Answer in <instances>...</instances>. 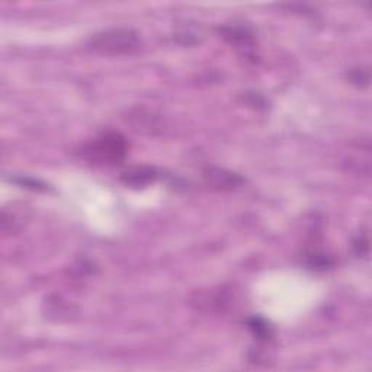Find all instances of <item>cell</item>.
<instances>
[{
	"mask_svg": "<svg viewBox=\"0 0 372 372\" xmlns=\"http://www.w3.org/2000/svg\"><path fill=\"white\" fill-rule=\"evenodd\" d=\"M204 179L206 185H210L218 190H233L237 189L243 185L244 179L230 170L219 169V168H210L204 172Z\"/></svg>",
	"mask_w": 372,
	"mask_h": 372,
	"instance_id": "obj_3",
	"label": "cell"
},
{
	"mask_svg": "<svg viewBox=\"0 0 372 372\" xmlns=\"http://www.w3.org/2000/svg\"><path fill=\"white\" fill-rule=\"evenodd\" d=\"M249 327L255 333V336H257L262 340H268L272 337L271 326H268V323L264 319H260V317H253V319H251Z\"/></svg>",
	"mask_w": 372,
	"mask_h": 372,
	"instance_id": "obj_6",
	"label": "cell"
},
{
	"mask_svg": "<svg viewBox=\"0 0 372 372\" xmlns=\"http://www.w3.org/2000/svg\"><path fill=\"white\" fill-rule=\"evenodd\" d=\"M156 177H157L156 169L150 166H139L124 172L121 175V181L131 188H144L148 184L155 182Z\"/></svg>",
	"mask_w": 372,
	"mask_h": 372,
	"instance_id": "obj_4",
	"label": "cell"
},
{
	"mask_svg": "<svg viewBox=\"0 0 372 372\" xmlns=\"http://www.w3.org/2000/svg\"><path fill=\"white\" fill-rule=\"evenodd\" d=\"M219 32L223 34V37L231 43L233 46H236V48H240L244 51L253 48V41H252V35L247 32L243 28H223L219 30Z\"/></svg>",
	"mask_w": 372,
	"mask_h": 372,
	"instance_id": "obj_5",
	"label": "cell"
},
{
	"mask_svg": "<svg viewBox=\"0 0 372 372\" xmlns=\"http://www.w3.org/2000/svg\"><path fill=\"white\" fill-rule=\"evenodd\" d=\"M128 143L124 139V135L115 131H106L88 143L81 153L86 160L95 164L112 166V164H118L126 159Z\"/></svg>",
	"mask_w": 372,
	"mask_h": 372,
	"instance_id": "obj_2",
	"label": "cell"
},
{
	"mask_svg": "<svg viewBox=\"0 0 372 372\" xmlns=\"http://www.w3.org/2000/svg\"><path fill=\"white\" fill-rule=\"evenodd\" d=\"M349 80L352 81L353 85L356 86H368L369 84V70L368 68H353V70H351V73L348 75Z\"/></svg>",
	"mask_w": 372,
	"mask_h": 372,
	"instance_id": "obj_7",
	"label": "cell"
},
{
	"mask_svg": "<svg viewBox=\"0 0 372 372\" xmlns=\"http://www.w3.org/2000/svg\"><path fill=\"white\" fill-rule=\"evenodd\" d=\"M86 47L102 56H130L141 48V38L131 28H109L93 34Z\"/></svg>",
	"mask_w": 372,
	"mask_h": 372,
	"instance_id": "obj_1",
	"label": "cell"
}]
</instances>
